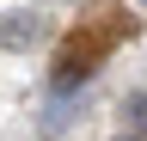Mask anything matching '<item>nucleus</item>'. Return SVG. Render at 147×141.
Here are the masks:
<instances>
[{"label":"nucleus","mask_w":147,"mask_h":141,"mask_svg":"<svg viewBox=\"0 0 147 141\" xmlns=\"http://www.w3.org/2000/svg\"><path fill=\"white\" fill-rule=\"evenodd\" d=\"M123 135L147 141V86H129L123 92Z\"/></svg>","instance_id":"obj_3"},{"label":"nucleus","mask_w":147,"mask_h":141,"mask_svg":"<svg viewBox=\"0 0 147 141\" xmlns=\"http://www.w3.org/2000/svg\"><path fill=\"white\" fill-rule=\"evenodd\" d=\"M117 141H135V135H117Z\"/></svg>","instance_id":"obj_5"},{"label":"nucleus","mask_w":147,"mask_h":141,"mask_svg":"<svg viewBox=\"0 0 147 141\" xmlns=\"http://www.w3.org/2000/svg\"><path fill=\"white\" fill-rule=\"evenodd\" d=\"M74 111H80V104H61V98H55V104H49V111H43V123H37V129H43V135L55 141V135H61V129H67V123H74Z\"/></svg>","instance_id":"obj_4"},{"label":"nucleus","mask_w":147,"mask_h":141,"mask_svg":"<svg viewBox=\"0 0 147 141\" xmlns=\"http://www.w3.org/2000/svg\"><path fill=\"white\" fill-rule=\"evenodd\" d=\"M129 31H135V19H129V12H117V6H110V12H104V25H92L86 37L74 31V37H67V49L55 55V80H49V86H55V98H67L86 74H98V61H104L110 49L129 37Z\"/></svg>","instance_id":"obj_1"},{"label":"nucleus","mask_w":147,"mask_h":141,"mask_svg":"<svg viewBox=\"0 0 147 141\" xmlns=\"http://www.w3.org/2000/svg\"><path fill=\"white\" fill-rule=\"evenodd\" d=\"M43 31H49V19H43L37 6H6V12H0V55H25V49H37Z\"/></svg>","instance_id":"obj_2"}]
</instances>
